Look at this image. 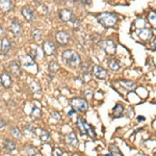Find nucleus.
<instances>
[{
    "instance_id": "obj_1",
    "label": "nucleus",
    "mask_w": 156,
    "mask_h": 156,
    "mask_svg": "<svg viewBox=\"0 0 156 156\" xmlns=\"http://www.w3.org/2000/svg\"><path fill=\"white\" fill-rule=\"evenodd\" d=\"M62 58L65 64L71 69H76L80 65V56L74 50H65L62 54Z\"/></svg>"
},
{
    "instance_id": "obj_2",
    "label": "nucleus",
    "mask_w": 156,
    "mask_h": 156,
    "mask_svg": "<svg viewBox=\"0 0 156 156\" xmlns=\"http://www.w3.org/2000/svg\"><path fill=\"white\" fill-rule=\"evenodd\" d=\"M98 22L104 26L105 28H110V27H114L115 24H117L118 20H119V17H118L117 14L115 12H101L100 15H98L97 17Z\"/></svg>"
},
{
    "instance_id": "obj_3",
    "label": "nucleus",
    "mask_w": 156,
    "mask_h": 156,
    "mask_svg": "<svg viewBox=\"0 0 156 156\" xmlns=\"http://www.w3.org/2000/svg\"><path fill=\"white\" fill-rule=\"evenodd\" d=\"M77 126H78V128H79V130H80V132H81V133L89 134L90 136L93 137V138H95L97 136L95 129L90 126V125L83 119V118H81V117L78 118V119H77Z\"/></svg>"
},
{
    "instance_id": "obj_4",
    "label": "nucleus",
    "mask_w": 156,
    "mask_h": 156,
    "mask_svg": "<svg viewBox=\"0 0 156 156\" xmlns=\"http://www.w3.org/2000/svg\"><path fill=\"white\" fill-rule=\"evenodd\" d=\"M71 106L73 107L74 110L80 112H85L89 109V104H87V100L80 97L73 98L71 100Z\"/></svg>"
},
{
    "instance_id": "obj_5",
    "label": "nucleus",
    "mask_w": 156,
    "mask_h": 156,
    "mask_svg": "<svg viewBox=\"0 0 156 156\" xmlns=\"http://www.w3.org/2000/svg\"><path fill=\"white\" fill-rule=\"evenodd\" d=\"M99 47L101 48L103 51H105V53L109 55H114L117 52V45L114 41L112 40H103L99 43Z\"/></svg>"
},
{
    "instance_id": "obj_6",
    "label": "nucleus",
    "mask_w": 156,
    "mask_h": 156,
    "mask_svg": "<svg viewBox=\"0 0 156 156\" xmlns=\"http://www.w3.org/2000/svg\"><path fill=\"white\" fill-rule=\"evenodd\" d=\"M43 51H44L45 55H47V56H52V55H54L55 52H56L55 44L51 41H45L43 43Z\"/></svg>"
},
{
    "instance_id": "obj_7",
    "label": "nucleus",
    "mask_w": 156,
    "mask_h": 156,
    "mask_svg": "<svg viewBox=\"0 0 156 156\" xmlns=\"http://www.w3.org/2000/svg\"><path fill=\"white\" fill-rule=\"evenodd\" d=\"M58 18L62 20V22H71L74 20V15L71 9H62L58 12Z\"/></svg>"
},
{
    "instance_id": "obj_8",
    "label": "nucleus",
    "mask_w": 156,
    "mask_h": 156,
    "mask_svg": "<svg viewBox=\"0 0 156 156\" xmlns=\"http://www.w3.org/2000/svg\"><path fill=\"white\" fill-rule=\"evenodd\" d=\"M7 69H9V73L15 77H20L22 74V70L20 65L17 62H11L7 65Z\"/></svg>"
},
{
    "instance_id": "obj_9",
    "label": "nucleus",
    "mask_w": 156,
    "mask_h": 156,
    "mask_svg": "<svg viewBox=\"0 0 156 156\" xmlns=\"http://www.w3.org/2000/svg\"><path fill=\"white\" fill-rule=\"evenodd\" d=\"M20 62H21L22 67L24 68H29V67H37L36 60L34 57H31L28 54H25L23 56L20 57Z\"/></svg>"
},
{
    "instance_id": "obj_10",
    "label": "nucleus",
    "mask_w": 156,
    "mask_h": 156,
    "mask_svg": "<svg viewBox=\"0 0 156 156\" xmlns=\"http://www.w3.org/2000/svg\"><path fill=\"white\" fill-rule=\"evenodd\" d=\"M21 14L27 22H31L34 20V11L29 6H23L21 9Z\"/></svg>"
},
{
    "instance_id": "obj_11",
    "label": "nucleus",
    "mask_w": 156,
    "mask_h": 156,
    "mask_svg": "<svg viewBox=\"0 0 156 156\" xmlns=\"http://www.w3.org/2000/svg\"><path fill=\"white\" fill-rule=\"evenodd\" d=\"M9 30L12 32L15 37H20L22 34V26L20 24V22L18 20H12V24H11V27H9Z\"/></svg>"
},
{
    "instance_id": "obj_12",
    "label": "nucleus",
    "mask_w": 156,
    "mask_h": 156,
    "mask_svg": "<svg viewBox=\"0 0 156 156\" xmlns=\"http://www.w3.org/2000/svg\"><path fill=\"white\" fill-rule=\"evenodd\" d=\"M138 37L143 41H149V40L152 39L153 37V32L152 30L149 28H142V29H138L137 31Z\"/></svg>"
},
{
    "instance_id": "obj_13",
    "label": "nucleus",
    "mask_w": 156,
    "mask_h": 156,
    "mask_svg": "<svg viewBox=\"0 0 156 156\" xmlns=\"http://www.w3.org/2000/svg\"><path fill=\"white\" fill-rule=\"evenodd\" d=\"M0 81H1V84L3 87L5 89H9L12 84V77L11 75L9 74L7 72H3L0 76Z\"/></svg>"
},
{
    "instance_id": "obj_14",
    "label": "nucleus",
    "mask_w": 156,
    "mask_h": 156,
    "mask_svg": "<svg viewBox=\"0 0 156 156\" xmlns=\"http://www.w3.org/2000/svg\"><path fill=\"white\" fill-rule=\"evenodd\" d=\"M55 39L60 45H67L70 41V36L66 31H58L55 36Z\"/></svg>"
},
{
    "instance_id": "obj_15",
    "label": "nucleus",
    "mask_w": 156,
    "mask_h": 156,
    "mask_svg": "<svg viewBox=\"0 0 156 156\" xmlns=\"http://www.w3.org/2000/svg\"><path fill=\"white\" fill-rule=\"evenodd\" d=\"M93 74L98 79H105L107 77V71L100 66H95L93 68Z\"/></svg>"
},
{
    "instance_id": "obj_16",
    "label": "nucleus",
    "mask_w": 156,
    "mask_h": 156,
    "mask_svg": "<svg viewBox=\"0 0 156 156\" xmlns=\"http://www.w3.org/2000/svg\"><path fill=\"white\" fill-rule=\"evenodd\" d=\"M66 143L71 147L76 148L78 147V138L75 132H70L69 134L66 135Z\"/></svg>"
},
{
    "instance_id": "obj_17",
    "label": "nucleus",
    "mask_w": 156,
    "mask_h": 156,
    "mask_svg": "<svg viewBox=\"0 0 156 156\" xmlns=\"http://www.w3.org/2000/svg\"><path fill=\"white\" fill-rule=\"evenodd\" d=\"M11 50V41L9 37H3L1 40V45H0V51L3 55L9 53V51Z\"/></svg>"
},
{
    "instance_id": "obj_18",
    "label": "nucleus",
    "mask_w": 156,
    "mask_h": 156,
    "mask_svg": "<svg viewBox=\"0 0 156 156\" xmlns=\"http://www.w3.org/2000/svg\"><path fill=\"white\" fill-rule=\"evenodd\" d=\"M119 83L128 90H134L137 87V84L131 80H120Z\"/></svg>"
},
{
    "instance_id": "obj_19",
    "label": "nucleus",
    "mask_w": 156,
    "mask_h": 156,
    "mask_svg": "<svg viewBox=\"0 0 156 156\" xmlns=\"http://www.w3.org/2000/svg\"><path fill=\"white\" fill-rule=\"evenodd\" d=\"M3 147H4V149L6 150V152H9V153H12L15 150L17 149L16 143H15L14 140H7V138L4 140Z\"/></svg>"
},
{
    "instance_id": "obj_20",
    "label": "nucleus",
    "mask_w": 156,
    "mask_h": 156,
    "mask_svg": "<svg viewBox=\"0 0 156 156\" xmlns=\"http://www.w3.org/2000/svg\"><path fill=\"white\" fill-rule=\"evenodd\" d=\"M12 9V2L9 0H0V9L2 12H9Z\"/></svg>"
},
{
    "instance_id": "obj_21",
    "label": "nucleus",
    "mask_w": 156,
    "mask_h": 156,
    "mask_svg": "<svg viewBox=\"0 0 156 156\" xmlns=\"http://www.w3.org/2000/svg\"><path fill=\"white\" fill-rule=\"evenodd\" d=\"M112 114L115 118H121L124 114V106L122 104H117L112 109Z\"/></svg>"
},
{
    "instance_id": "obj_22",
    "label": "nucleus",
    "mask_w": 156,
    "mask_h": 156,
    "mask_svg": "<svg viewBox=\"0 0 156 156\" xmlns=\"http://www.w3.org/2000/svg\"><path fill=\"white\" fill-rule=\"evenodd\" d=\"M30 117L34 120H40L42 118V110L39 107L34 106L31 109V112H30Z\"/></svg>"
},
{
    "instance_id": "obj_23",
    "label": "nucleus",
    "mask_w": 156,
    "mask_h": 156,
    "mask_svg": "<svg viewBox=\"0 0 156 156\" xmlns=\"http://www.w3.org/2000/svg\"><path fill=\"white\" fill-rule=\"evenodd\" d=\"M24 153L27 156H36L37 153H39V151H37V148L34 147V146H26V147L24 148Z\"/></svg>"
},
{
    "instance_id": "obj_24",
    "label": "nucleus",
    "mask_w": 156,
    "mask_h": 156,
    "mask_svg": "<svg viewBox=\"0 0 156 156\" xmlns=\"http://www.w3.org/2000/svg\"><path fill=\"white\" fill-rule=\"evenodd\" d=\"M108 68H109L112 71H118L120 69V62L117 59H109L107 62Z\"/></svg>"
},
{
    "instance_id": "obj_25",
    "label": "nucleus",
    "mask_w": 156,
    "mask_h": 156,
    "mask_svg": "<svg viewBox=\"0 0 156 156\" xmlns=\"http://www.w3.org/2000/svg\"><path fill=\"white\" fill-rule=\"evenodd\" d=\"M40 130V134H39V137L42 142H48L49 138H50V133L49 131L45 129H39Z\"/></svg>"
},
{
    "instance_id": "obj_26",
    "label": "nucleus",
    "mask_w": 156,
    "mask_h": 156,
    "mask_svg": "<svg viewBox=\"0 0 156 156\" xmlns=\"http://www.w3.org/2000/svg\"><path fill=\"white\" fill-rule=\"evenodd\" d=\"M11 133L12 136L15 138H17V140H21L22 138V132L18 127H12L11 130Z\"/></svg>"
},
{
    "instance_id": "obj_27",
    "label": "nucleus",
    "mask_w": 156,
    "mask_h": 156,
    "mask_svg": "<svg viewBox=\"0 0 156 156\" xmlns=\"http://www.w3.org/2000/svg\"><path fill=\"white\" fill-rule=\"evenodd\" d=\"M148 20H149L150 24L156 29V12H150L149 16H148Z\"/></svg>"
},
{
    "instance_id": "obj_28",
    "label": "nucleus",
    "mask_w": 156,
    "mask_h": 156,
    "mask_svg": "<svg viewBox=\"0 0 156 156\" xmlns=\"http://www.w3.org/2000/svg\"><path fill=\"white\" fill-rule=\"evenodd\" d=\"M59 69V65L57 62H55V60H53V62H51L49 64V71L51 73H56L57 71H58Z\"/></svg>"
},
{
    "instance_id": "obj_29",
    "label": "nucleus",
    "mask_w": 156,
    "mask_h": 156,
    "mask_svg": "<svg viewBox=\"0 0 156 156\" xmlns=\"http://www.w3.org/2000/svg\"><path fill=\"white\" fill-rule=\"evenodd\" d=\"M110 153L112 154V156H123V154L121 153V151L117 146L115 145H110Z\"/></svg>"
},
{
    "instance_id": "obj_30",
    "label": "nucleus",
    "mask_w": 156,
    "mask_h": 156,
    "mask_svg": "<svg viewBox=\"0 0 156 156\" xmlns=\"http://www.w3.org/2000/svg\"><path fill=\"white\" fill-rule=\"evenodd\" d=\"M30 89H31V90L34 93H39L40 90H41V87H40V84L37 83V82L34 81V82H31V84H30Z\"/></svg>"
},
{
    "instance_id": "obj_31",
    "label": "nucleus",
    "mask_w": 156,
    "mask_h": 156,
    "mask_svg": "<svg viewBox=\"0 0 156 156\" xmlns=\"http://www.w3.org/2000/svg\"><path fill=\"white\" fill-rule=\"evenodd\" d=\"M24 131L28 133V134H32V133H34V131H36V129H34V127L31 124H27L26 126H24Z\"/></svg>"
},
{
    "instance_id": "obj_32",
    "label": "nucleus",
    "mask_w": 156,
    "mask_h": 156,
    "mask_svg": "<svg viewBox=\"0 0 156 156\" xmlns=\"http://www.w3.org/2000/svg\"><path fill=\"white\" fill-rule=\"evenodd\" d=\"M31 34H32L31 36H32V37H34V40H39L40 37H42V31L40 29H34Z\"/></svg>"
},
{
    "instance_id": "obj_33",
    "label": "nucleus",
    "mask_w": 156,
    "mask_h": 156,
    "mask_svg": "<svg viewBox=\"0 0 156 156\" xmlns=\"http://www.w3.org/2000/svg\"><path fill=\"white\" fill-rule=\"evenodd\" d=\"M134 24H135V26L137 27L138 29H142V28H144V26H145V21L143 19H137L136 21L134 22Z\"/></svg>"
},
{
    "instance_id": "obj_34",
    "label": "nucleus",
    "mask_w": 156,
    "mask_h": 156,
    "mask_svg": "<svg viewBox=\"0 0 156 156\" xmlns=\"http://www.w3.org/2000/svg\"><path fill=\"white\" fill-rule=\"evenodd\" d=\"M62 155H64V152L59 148H55L53 150V156H62Z\"/></svg>"
},
{
    "instance_id": "obj_35",
    "label": "nucleus",
    "mask_w": 156,
    "mask_h": 156,
    "mask_svg": "<svg viewBox=\"0 0 156 156\" xmlns=\"http://www.w3.org/2000/svg\"><path fill=\"white\" fill-rule=\"evenodd\" d=\"M52 118H54V120H56V121H59L60 120V115L58 114V112H53V114H52Z\"/></svg>"
},
{
    "instance_id": "obj_36",
    "label": "nucleus",
    "mask_w": 156,
    "mask_h": 156,
    "mask_svg": "<svg viewBox=\"0 0 156 156\" xmlns=\"http://www.w3.org/2000/svg\"><path fill=\"white\" fill-rule=\"evenodd\" d=\"M4 125H5V123H4L3 119H2V118L0 117V129H2V128L4 127Z\"/></svg>"
},
{
    "instance_id": "obj_37",
    "label": "nucleus",
    "mask_w": 156,
    "mask_h": 156,
    "mask_svg": "<svg viewBox=\"0 0 156 156\" xmlns=\"http://www.w3.org/2000/svg\"><path fill=\"white\" fill-rule=\"evenodd\" d=\"M145 120H146V118L143 117V115H140V117H137V121H138V122H142V121H145Z\"/></svg>"
},
{
    "instance_id": "obj_38",
    "label": "nucleus",
    "mask_w": 156,
    "mask_h": 156,
    "mask_svg": "<svg viewBox=\"0 0 156 156\" xmlns=\"http://www.w3.org/2000/svg\"><path fill=\"white\" fill-rule=\"evenodd\" d=\"M73 114H76V110H74V109L70 110V112H68V115H72Z\"/></svg>"
},
{
    "instance_id": "obj_39",
    "label": "nucleus",
    "mask_w": 156,
    "mask_h": 156,
    "mask_svg": "<svg viewBox=\"0 0 156 156\" xmlns=\"http://www.w3.org/2000/svg\"><path fill=\"white\" fill-rule=\"evenodd\" d=\"M82 3H83V4H90L92 2L89 1V0H84V1H82Z\"/></svg>"
},
{
    "instance_id": "obj_40",
    "label": "nucleus",
    "mask_w": 156,
    "mask_h": 156,
    "mask_svg": "<svg viewBox=\"0 0 156 156\" xmlns=\"http://www.w3.org/2000/svg\"><path fill=\"white\" fill-rule=\"evenodd\" d=\"M3 34V28H2V26H0V36Z\"/></svg>"
},
{
    "instance_id": "obj_41",
    "label": "nucleus",
    "mask_w": 156,
    "mask_h": 156,
    "mask_svg": "<svg viewBox=\"0 0 156 156\" xmlns=\"http://www.w3.org/2000/svg\"><path fill=\"white\" fill-rule=\"evenodd\" d=\"M105 156H112V153H108V154H105Z\"/></svg>"
},
{
    "instance_id": "obj_42",
    "label": "nucleus",
    "mask_w": 156,
    "mask_h": 156,
    "mask_svg": "<svg viewBox=\"0 0 156 156\" xmlns=\"http://www.w3.org/2000/svg\"><path fill=\"white\" fill-rule=\"evenodd\" d=\"M153 44H154V47H155V49H156V40L154 41V43H153Z\"/></svg>"
}]
</instances>
